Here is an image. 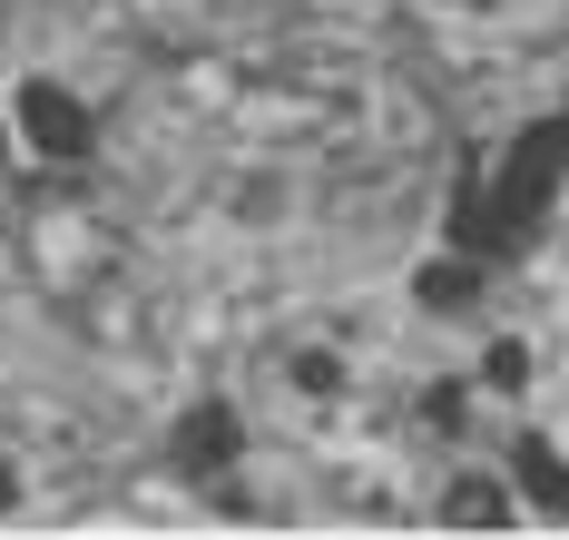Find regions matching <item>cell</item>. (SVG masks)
Wrapping results in <instances>:
<instances>
[{
  "label": "cell",
  "instance_id": "6da1fadb",
  "mask_svg": "<svg viewBox=\"0 0 569 540\" xmlns=\"http://www.w3.org/2000/svg\"><path fill=\"white\" fill-rule=\"evenodd\" d=\"M10 148L20 158H40V168H89L99 158V109H89V89H69V79H50V69H30V79H10Z\"/></svg>",
  "mask_w": 569,
  "mask_h": 540
},
{
  "label": "cell",
  "instance_id": "7a4b0ae2",
  "mask_svg": "<svg viewBox=\"0 0 569 540\" xmlns=\"http://www.w3.org/2000/svg\"><path fill=\"white\" fill-rule=\"evenodd\" d=\"M432 521L442 531H520L530 511H520V491L501 462H452V472L432 481Z\"/></svg>",
  "mask_w": 569,
  "mask_h": 540
},
{
  "label": "cell",
  "instance_id": "3957f363",
  "mask_svg": "<svg viewBox=\"0 0 569 540\" xmlns=\"http://www.w3.org/2000/svg\"><path fill=\"white\" fill-rule=\"evenodd\" d=\"M501 472H511L520 511H540V521H569V452L540 432V422H511V452H501Z\"/></svg>",
  "mask_w": 569,
  "mask_h": 540
},
{
  "label": "cell",
  "instance_id": "277c9868",
  "mask_svg": "<svg viewBox=\"0 0 569 540\" xmlns=\"http://www.w3.org/2000/svg\"><path fill=\"white\" fill-rule=\"evenodd\" d=\"M276 383L305 413H335L343 393H353V363H343L335 344H315V334H295V344H276Z\"/></svg>",
  "mask_w": 569,
  "mask_h": 540
},
{
  "label": "cell",
  "instance_id": "5b68a950",
  "mask_svg": "<svg viewBox=\"0 0 569 540\" xmlns=\"http://www.w3.org/2000/svg\"><path fill=\"white\" fill-rule=\"evenodd\" d=\"M177 462H187V472H227V462H246V422L227 413V403H197V413L177 422Z\"/></svg>",
  "mask_w": 569,
  "mask_h": 540
},
{
  "label": "cell",
  "instance_id": "8992f818",
  "mask_svg": "<svg viewBox=\"0 0 569 540\" xmlns=\"http://www.w3.org/2000/svg\"><path fill=\"white\" fill-rule=\"evenodd\" d=\"M530 383H540V354H530L520 334H491V344L471 354V393H481V403H511V413H520Z\"/></svg>",
  "mask_w": 569,
  "mask_h": 540
},
{
  "label": "cell",
  "instance_id": "52a82bcc",
  "mask_svg": "<svg viewBox=\"0 0 569 540\" xmlns=\"http://www.w3.org/2000/svg\"><path fill=\"white\" fill-rule=\"evenodd\" d=\"M471 296H481V276H471L461 256H442V266H422V276H412V304H422V314H461Z\"/></svg>",
  "mask_w": 569,
  "mask_h": 540
}]
</instances>
